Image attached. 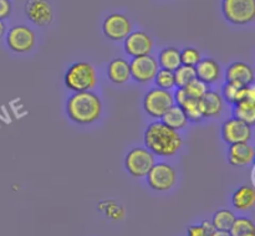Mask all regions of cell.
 <instances>
[{
    "label": "cell",
    "instance_id": "cell-22",
    "mask_svg": "<svg viewBox=\"0 0 255 236\" xmlns=\"http://www.w3.org/2000/svg\"><path fill=\"white\" fill-rule=\"evenodd\" d=\"M157 62H158L159 69L174 71V70H177L182 65L181 50L174 46L164 47V49L159 51Z\"/></svg>",
    "mask_w": 255,
    "mask_h": 236
},
{
    "label": "cell",
    "instance_id": "cell-30",
    "mask_svg": "<svg viewBox=\"0 0 255 236\" xmlns=\"http://www.w3.org/2000/svg\"><path fill=\"white\" fill-rule=\"evenodd\" d=\"M183 89L189 98L201 99L202 97L206 94V92L209 89V86L207 83H204L203 81H201V79H194L193 81L189 82L187 86H184Z\"/></svg>",
    "mask_w": 255,
    "mask_h": 236
},
{
    "label": "cell",
    "instance_id": "cell-34",
    "mask_svg": "<svg viewBox=\"0 0 255 236\" xmlns=\"http://www.w3.org/2000/svg\"><path fill=\"white\" fill-rule=\"evenodd\" d=\"M212 236H232V234L226 230H214V233L212 234Z\"/></svg>",
    "mask_w": 255,
    "mask_h": 236
},
{
    "label": "cell",
    "instance_id": "cell-24",
    "mask_svg": "<svg viewBox=\"0 0 255 236\" xmlns=\"http://www.w3.org/2000/svg\"><path fill=\"white\" fill-rule=\"evenodd\" d=\"M234 118H238L241 121L246 122L247 124L253 127L255 123V102L242 101L233 104L232 109Z\"/></svg>",
    "mask_w": 255,
    "mask_h": 236
},
{
    "label": "cell",
    "instance_id": "cell-4",
    "mask_svg": "<svg viewBox=\"0 0 255 236\" xmlns=\"http://www.w3.org/2000/svg\"><path fill=\"white\" fill-rule=\"evenodd\" d=\"M156 163V156L146 147H133L125 156V168L127 173L136 179L146 178Z\"/></svg>",
    "mask_w": 255,
    "mask_h": 236
},
{
    "label": "cell",
    "instance_id": "cell-19",
    "mask_svg": "<svg viewBox=\"0 0 255 236\" xmlns=\"http://www.w3.org/2000/svg\"><path fill=\"white\" fill-rule=\"evenodd\" d=\"M107 77L115 84H125L131 79L129 61L124 57H115L107 65Z\"/></svg>",
    "mask_w": 255,
    "mask_h": 236
},
{
    "label": "cell",
    "instance_id": "cell-3",
    "mask_svg": "<svg viewBox=\"0 0 255 236\" xmlns=\"http://www.w3.org/2000/svg\"><path fill=\"white\" fill-rule=\"evenodd\" d=\"M64 83L71 92L92 91L99 83V76L94 65L87 61H76L67 67Z\"/></svg>",
    "mask_w": 255,
    "mask_h": 236
},
{
    "label": "cell",
    "instance_id": "cell-9",
    "mask_svg": "<svg viewBox=\"0 0 255 236\" xmlns=\"http://www.w3.org/2000/svg\"><path fill=\"white\" fill-rule=\"evenodd\" d=\"M221 134L224 143L229 146L237 143H249L253 138V127L241 119L231 117L222 123Z\"/></svg>",
    "mask_w": 255,
    "mask_h": 236
},
{
    "label": "cell",
    "instance_id": "cell-33",
    "mask_svg": "<svg viewBox=\"0 0 255 236\" xmlns=\"http://www.w3.org/2000/svg\"><path fill=\"white\" fill-rule=\"evenodd\" d=\"M12 11V4L10 0H0V20H6Z\"/></svg>",
    "mask_w": 255,
    "mask_h": 236
},
{
    "label": "cell",
    "instance_id": "cell-10",
    "mask_svg": "<svg viewBox=\"0 0 255 236\" xmlns=\"http://www.w3.org/2000/svg\"><path fill=\"white\" fill-rule=\"evenodd\" d=\"M129 70H131V79H133L137 83L146 84L153 81L159 66L156 57L152 55H144V56L132 57L129 61Z\"/></svg>",
    "mask_w": 255,
    "mask_h": 236
},
{
    "label": "cell",
    "instance_id": "cell-28",
    "mask_svg": "<svg viewBox=\"0 0 255 236\" xmlns=\"http://www.w3.org/2000/svg\"><path fill=\"white\" fill-rule=\"evenodd\" d=\"M229 233L232 234V236H246L249 234H255L254 223L246 216H237Z\"/></svg>",
    "mask_w": 255,
    "mask_h": 236
},
{
    "label": "cell",
    "instance_id": "cell-6",
    "mask_svg": "<svg viewBox=\"0 0 255 236\" xmlns=\"http://www.w3.org/2000/svg\"><path fill=\"white\" fill-rule=\"evenodd\" d=\"M174 104L172 91L152 87L146 92L143 97V109L149 117L161 119L162 116Z\"/></svg>",
    "mask_w": 255,
    "mask_h": 236
},
{
    "label": "cell",
    "instance_id": "cell-11",
    "mask_svg": "<svg viewBox=\"0 0 255 236\" xmlns=\"http://www.w3.org/2000/svg\"><path fill=\"white\" fill-rule=\"evenodd\" d=\"M132 22L126 15L114 12L107 15L102 22V32L109 40L115 42L124 41L132 31Z\"/></svg>",
    "mask_w": 255,
    "mask_h": 236
},
{
    "label": "cell",
    "instance_id": "cell-27",
    "mask_svg": "<svg viewBox=\"0 0 255 236\" xmlns=\"http://www.w3.org/2000/svg\"><path fill=\"white\" fill-rule=\"evenodd\" d=\"M174 74V83H176L177 88H183L184 86L197 79L196 69L192 66H186V65H181L177 70L173 71Z\"/></svg>",
    "mask_w": 255,
    "mask_h": 236
},
{
    "label": "cell",
    "instance_id": "cell-21",
    "mask_svg": "<svg viewBox=\"0 0 255 236\" xmlns=\"http://www.w3.org/2000/svg\"><path fill=\"white\" fill-rule=\"evenodd\" d=\"M161 121L163 122L166 126L169 128L174 129V131H182L188 126V119H187L186 114H184L183 109L178 104H173L166 113L162 116Z\"/></svg>",
    "mask_w": 255,
    "mask_h": 236
},
{
    "label": "cell",
    "instance_id": "cell-20",
    "mask_svg": "<svg viewBox=\"0 0 255 236\" xmlns=\"http://www.w3.org/2000/svg\"><path fill=\"white\" fill-rule=\"evenodd\" d=\"M232 205L242 213L251 211L255 205V190L252 185L244 184L237 188L232 194Z\"/></svg>",
    "mask_w": 255,
    "mask_h": 236
},
{
    "label": "cell",
    "instance_id": "cell-8",
    "mask_svg": "<svg viewBox=\"0 0 255 236\" xmlns=\"http://www.w3.org/2000/svg\"><path fill=\"white\" fill-rule=\"evenodd\" d=\"M6 45L12 52L27 54L36 45V34L26 25H15L7 30Z\"/></svg>",
    "mask_w": 255,
    "mask_h": 236
},
{
    "label": "cell",
    "instance_id": "cell-32",
    "mask_svg": "<svg viewBox=\"0 0 255 236\" xmlns=\"http://www.w3.org/2000/svg\"><path fill=\"white\" fill-rule=\"evenodd\" d=\"M202 60V55L196 47H184L181 51V62L186 66L196 67L197 64Z\"/></svg>",
    "mask_w": 255,
    "mask_h": 236
},
{
    "label": "cell",
    "instance_id": "cell-16",
    "mask_svg": "<svg viewBox=\"0 0 255 236\" xmlns=\"http://www.w3.org/2000/svg\"><path fill=\"white\" fill-rule=\"evenodd\" d=\"M222 97L229 104H236L242 101L255 102L254 86H239L233 82H227L222 87Z\"/></svg>",
    "mask_w": 255,
    "mask_h": 236
},
{
    "label": "cell",
    "instance_id": "cell-26",
    "mask_svg": "<svg viewBox=\"0 0 255 236\" xmlns=\"http://www.w3.org/2000/svg\"><path fill=\"white\" fill-rule=\"evenodd\" d=\"M181 107L189 123H201L203 119H206L203 116V112H202L199 99L187 98Z\"/></svg>",
    "mask_w": 255,
    "mask_h": 236
},
{
    "label": "cell",
    "instance_id": "cell-15",
    "mask_svg": "<svg viewBox=\"0 0 255 236\" xmlns=\"http://www.w3.org/2000/svg\"><path fill=\"white\" fill-rule=\"evenodd\" d=\"M226 81L239 86H252L254 83L253 67L243 61L232 62L226 70Z\"/></svg>",
    "mask_w": 255,
    "mask_h": 236
},
{
    "label": "cell",
    "instance_id": "cell-7",
    "mask_svg": "<svg viewBox=\"0 0 255 236\" xmlns=\"http://www.w3.org/2000/svg\"><path fill=\"white\" fill-rule=\"evenodd\" d=\"M147 184L149 188L154 191H168L176 185L177 183V171L173 165L166 161H158L154 163L151 170L146 175Z\"/></svg>",
    "mask_w": 255,
    "mask_h": 236
},
{
    "label": "cell",
    "instance_id": "cell-31",
    "mask_svg": "<svg viewBox=\"0 0 255 236\" xmlns=\"http://www.w3.org/2000/svg\"><path fill=\"white\" fill-rule=\"evenodd\" d=\"M214 226L211 220L204 219L201 224H193L187 228V236H212L214 233Z\"/></svg>",
    "mask_w": 255,
    "mask_h": 236
},
{
    "label": "cell",
    "instance_id": "cell-12",
    "mask_svg": "<svg viewBox=\"0 0 255 236\" xmlns=\"http://www.w3.org/2000/svg\"><path fill=\"white\" fill-rule=\"evenodd\" d=\"M125 51L128 56L138 57L151 55L153 50V39L142 30H132L124 40Z\"/></svg>",
    "mask_w": 255,
    "mask_h": 236
},
{
    "label": "cell",
    "instance_id": "cell-18",
    "mask_svg": "<svg viewBox=\"0 0 255 236\" xmlns=\"http://www.w3.org/2000/svg\"><path fill=\"white\" fill-rule=\"evenodd\" d=\"M199 102L204 118H216L223 113L224 99L221 92L216 89H208Z\"/></svg>",
    "mask_w": 255,
    "mask_h": 236
},
{
    "label": "cell",
    "instance_id": "cell-13",
    "mask_svg": "<svg viewBox=\"0 0 255 236\" xmlns=\"http://www.w3.org/2000/svg\"><path fill=\"white\" fill-rule=\"evenodd\" d=\"M25 15L36 26H47L54 20V10L49 0H27Z\"/></svg>",
    "mask_w": 255,
    "mask_h": 236
},
{
    "label": "cell",
    "instance_id": "cell-14",
    "mask_svg": "<svg viewBox=\"0 0 255 236\" xmlns=\"http://www.w3.org/2000/svg\"><path fill=\"white\" fill-rule=\"evenodd\" d=\"M254 147L249 143L231 144L227 151L228 163L236 168H246L254 161Z\"/></svg>",
    "mask_w": 255,
    "mask_h": 236
},
{
    "label": "cell",
    "instance_id": "cell-23",
    "mask_svg": "<svg viewBox=\"0 0 255 236\" xmlns=\"http://www.w3.org/2000/svg\"><path fill=\"white\" fill-rule=\"evenodd\" d=\"M99 211L104 213L110 220L120 221L126 216V209L114 199H105L97 204Z\"/></svg>",
    "mask_w": 255,
    "mask_h": 236
},
{
    "label": "cell",
    "instance_id": "cell-1",
    "mask_svg": "<svg viewBox=\"0 0 255 236\" xmlns=\"http://www.w3.org/2000/svg\"><path fill=\"white\" fill-rule=\"evenodd\" d=\"M144 147L156 157H173L183 147V137L178 131L169 128L162 121L147 126L143 133Z\"/></svg>",
    "mask_w": 255,
    "mask_h": 236
},
{
    "label": "cell",
    "instance_id": "cell-35",
    "mask_svg": "<svg viewBox=\"0 0 255 236\" xmlns=\"http://www.w3.org/2000/svg\"><path fill=\"white\" fill-rule=\"evenodd\" d=\"M5 34H6V25H5L2 20H0V40L4 37Z\"/></svg>",
    "mask_w": 255,
    "mask_h": 236
},
{
    "label": "cell",
    "instance_id": "cell-17",
    "mask_svg": "<svg viewBox=\"0 0 255 236\" xmlns=\"http://www.w3.org/2000/svg\"><path fill=\"white\" fill-rule=\"evenodd\" d=\"M194 69H196L197 79L203 81L208 86L217 83L222 77L221 65L217 60L212 59V57H206V59L202 57V60L197 64Z\"/></svg>",
    "mask_w": 255,
    "mask_h": 236
},
{
    "label": "cell",
    "instance_id": "cell-29",
    "mask_svg": "<svg viewBox=\"0 0 255 236\" xmlns=\"http://www.w3.org/2000/svg\"><path fill=\"white\" fill-rule=\"evenodd\" d=\"M154 86L158 87V88L162 89H173L176 87V83H174V74L173 71H169V70L159 69L157 71L156 76L153 79Z\"/></svg>",
    "mask_w": 255,
    "mask_h": 236
},
{
    "label": "cell",
    "instance_id": "cell-5",
    "mask_svg": "<svg viewBox=\"0 0 255 236\" xmlns=\"http://www.w3.org/2000/svg\"><path fill=\"white\" fill-rule=\"evenodd\" d=\"M222 12L233 25H248L255 19V0H223Z\"/></svg>",
    "mask_w": 255,
    "mask_h": 236
},
{
    "label": "cell",
    "instance_id": "cell-2",
    "mask_svg": "<svg viewBox=\"0 0 255 236\" xmlns=\"http://www.w3.org/2000/svg\"><path fill=\"white\" fill-rule=\"evenodd\" d=\"M104 111L101 98L92 91L74 92L66 101V114L71 122L81 126L99 121Z\"/></svg>",
    "mask_w": 255,
    "mask_h": 236
},
{
    "label": "cell",
    "instance_id": "cell-25",
    "mask_svg": "<svg viewBox=\"0 0 255 236\" xmlns=\"http://www.w3.org/2000/svg\"><path fill=\"white\" fill-rule=\"evenodd\" d=\"M236 214L232 211L231 209H219L214 213L213 218H212V224H213L216 230H231L232 225H233L234 220H236Z\"/></svg>",
    "mask_w": 255,
    "mask_h": 236
}]
</instances>
